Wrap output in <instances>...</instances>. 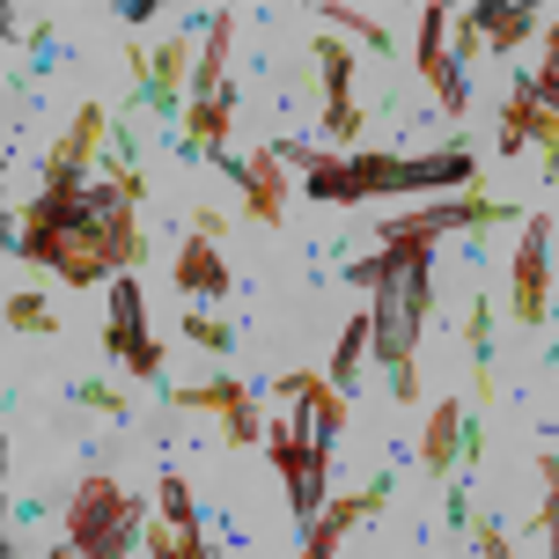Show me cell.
<instances>
[{"instance_id": "1", "label": "cell", "mask_w": 559, "mask_h": 559, "mask_svg": "<svg viewBox=\"0 0 559 559\" xmlns=\"http://www.w3.org/2000/svg\"><path fill=\"white\" fill-rule=\"evenodd\" d=\"M15 251L29 265H52L67 287H88V280H118V265H133L147 251V236H140L133 199L118 192L111 177H96L82 192L29 199V222L15 228Z\"/></svg>"}, {"instance_id": "2", "label": "cell", "mask_w": 559, "mask_h": 559, "mask_svg": "<svg viewBox=\"0 0 559 559\" xmlns=\"http://www.w3.org/2000/svg\"><path fill=\"white\" fill-rule=\"evenodd\" d=\"M346 280L368 287V324H376V354H383V376H391V397L413 405L419 397V324H427V302H435V243L427 236H383V251L346 265Z\"/></svg>"}, {"instance_id": "3", "label": "cell", "mask_w": 559, "mask_h": 559, "mask_svg": "<svg viewBox=\"0 0 559 559\" xmlns=\"http://www.w3.org/2000/svg\"><path fill=\"white\" fill-rule=\"evenodd\" d=\"M478 177V155L472 147H442V155H346L338 163L332 147H309V199L324 206H354L368 192H442V185H472Z\"/></svg>"}, {"instance_id": "4", "label": "cell", "mask_w": 559, "mask_h": 559, "mask_svg": "<svg viewBox=\"0 0 559 559\" xmlns=\"http://www.w3.org/2000/svg\"><path fill=\"white\" fill-rule=\"evenodd\" d=\"M147 501L111 486V478H82L74 501H67V537L82 545V559H133L140 537H147Z\"/></svg>"}, {"instance_id": "5", "label": "cell", "mask_w": 559, "mask_h": 559, "mask_svg": "<svg viewBox=\"0 0 559 559\" xmlns=\"http://www.w3.org/2000/svg\"><path fill=\"white\" fill-rule=\"evenodd\" d=\"M265 456L280 464V478H287V501H295V523H302V537H309V523L324 515V486H332V449L324 442H309V427H302V413L295 419H273L265 427Z\"/></svg>"}, {"instance_id": "6", "label": "cell", "mask_w": 559, "mask_h": 559, "mask_svg": "<svg viewBox=\"0 0 559 559\" xmlns=\"http://www.w3.org/2000/svg\"><path fill=\"white\" fill-rule=\"evenodd\" d=\"M111 118H104V104H82L74 111V126L59 133V147L45 155V169H37V192H82V185H96L88 177V163H104L111 147Z\"/></svg>"}, {"instance_id": "7", "label": "cell", "mask_w": 559, "mask_h": 559, "mask_svg": "<svg viewBox=\"0 0 559 559\" xmlns=\"http://www.w3.org/2000/svg\"><path fill=\"white\" fill-rule=\"evenodd\" d=\"M177 413H214L228 427V442L251 449L265 442V419H258V383H236V376H206V383H177L169 391Z\"/></svg>"}, {"instance_id": "8", "label": "cell", "mask_w": 559, "mask_h": 559, "mask_svg": "<svg viewBox=\"0 0 559 559\" xmlns=\"http://www.w3.org/2000/svg\"><path fill=\"white\" fill-rule=\"evenodd\" d=\"M508 309H515V324H545L552 317V222L537 214L523 222V243H515V280H508Z\"/></svg>"}, {"instance_id": "9", "label": "cell", "mask_w": 559, "mask_h": 559, "mask_svg": "<svg viewBox=\"0 0 559 559\" xmlns=\"http://www.w3.org/2000/svg\"><path fill=\"white\" fill-rule=\"evenodd\" d=\"M104 346H111V361L140 383H155L163 376V346L147 338V317H140V287L126 273L111 280V324H104Z\"/></svg>"}, {"instance_id": "10", "label": "cell", "mask_w": 559, "mask_h": 559, "mask_svg": "<svg viewBox=\"0 0 559 559\" xmlns=\"http://www.w3.org/2000/svg\"><path fill=\"white\" fill-rule=\"evenodd\" d=\"M192 67H199V52H192V37H185V29H177V37H169V45H163L155 59H147V52L133 45L140 104H147L155 118H177V111H185V88H192Z\"/></svg>"}, {"instance_id": "11", "label": "cell", "mask_w": 559, "mask_h": 559, "mask_svg": "<svg viewBox=\"0 0 559 559\" xmlns=\"http://www.w3.org/2000/svg\"><path fill=\"white\" fill-rule=\"evenodd\" d=\"M383 501H391V472L368 478L361 493H332V501H324V515H317V523H309V537H302V559H338V537L354 531V523H368Z\"/></svg>"}, {"instance_id": "12", "label": "cell", "mask_w": 559, "mask_h": 559, "mask_svg": "<svg viewBox=\"0 0 559 559\" xmlns=\"http://www.w3.org/2000/svg\"><path fill=\"white\" fill-rule=\"evenodd\" d=\"M515 206H493L486 192H464L456 206H413V214H391L383 236H427V243H442L449 228H486V222H508Z\"/></svg>"}, {"instance_id": "13", "label": "cell", "mask_w": 559, "mask_h": 559, "mask_svg": "<svg viewBox=\"0 0 559 559\" xmlns=\"http://www.w3.org/2000/svg\"><path fill=\"white\" fill-rule=\"evenodd\" d=\"M317 67H324V133L338 140V147H354L361 140V104H354V59L338 52L332 37H317Z\"/></svg>"}, {"instance_id": "14", "label": "cell", "mask_w": 559, "mask_h": 559, "mask_svg": "<svg viewBox=\"0 0 559 559\" xmlns=\"http://www.w3.org/2000/svg\"><path fill=\"white\" fill-rule=\"evenodd\" d=\"M523 140H537V147H552L545 155V169L559 177V118L537 104V88H531V74L515 82V96H508V111H501V155H515Z\"/></svg>"}, {"instance_id": "15", "label": "cell", "mask_w": 559, "mask_h": 559, "mask_svg": "<svg viewBox=\"0 0 559 559\" xmlns=\"http://www.w3.org/2000/svg\"><path fill=\"white\" fill-rule=\"evenodd\" d=\"M206 163H222L228 177L243 185V199H251V222H265V228L280 222V199H287V177H280V169H287V163H280L273 147H265V155H251V163H236V155L222 147V155H206Z\"/></svg>"}, {"instance_id": "16", "label": "cell", "mask_w": 559, "mask_h": 559, "mask_svg": "<svg viewBox=\"0 0 559 559\" xmlns=\"http://www.w3.org/2000/svg\"><path fill=\"white\" fill-rule=\"evenodd\" d=\"M442 29H449L442 0H435V8H419V74H427V88L442 96V111L456 118V111H464V82H456V59H449Z\"/></svg>"}, {"instance_id": "17", "label": "cell", "mask_w": 559, "mask_h": 559, "mask_svg": "<svg viewBox=\"0 0 559 559\" xmlns=\"http://www.w3.org/2000/svg\"><path fill=\"white\" fill-rule=\"evenodd\" d=\"M419 464L435 478H449L456 464H464V405L456 397H442L435 413H427V435H419Z\"/></svg>"}, {"instance_id": "18", "label": "cell", "mask_w": 559, "mask_h": 559, "mask_svg": "<svg viewBox=\"0 0 559 559\" xmlns=\"http://www.w3.org/2000/svg\"><path fill=\"white\" fill-rule=\"evenodd\" d=\"M177 287L185 295H228V265H222V251H214V236H192L185 251H177Z\"/></svg>"}, {"instance_id": "19", "label": "cell", "mask_w": 559, "mask_h": 559, "mask_svg": "<svg viewBox=\"0 0 559 559\" xmlns=\"http://www.w3.org/2000/svg\"><path fill=\"white\" fill-rule=\"evenodd\" d=\"M472 23H478L486 45H501V52H508V45H523V37L537 29V8H523V0H508V8H501V0H486V8H472Z\"/></svg>"}, {"instance_id": "20", "label": "cell", "mask_w": 559, "mask_h": 559, "mask_svg": "<svg viewBox=\"0 0 559 559\" xmlns=\"http://www.w3.org/2000/svg\"><path fill=\"white\" fill-rule=\"evenodd\" d=\"M147 559H214V545H206V523L199 531H177V523H147Z\"/></svg>"}, {"instance_id": "21", "label": "cell", "mask_w": 559, "mask_h": 559, "mask_svg": "<svg viewBox=\"0 0 559 559\" xmlns=\"http://www.w3.org/2000/svg\"><path fill=\"white\" fill-rule=\"evenodd\" d=\"M472 368H478V405L493 397V302L472 295Z\"/></svg>"}, {"instance_id": "22", "label": "cell", "mask_w": 559, "mask_h": 559, "mask_svg": "<svg viewBox=\"0 0 559 559\" xmlns=\"http://www.w3.org/2000/svg\"><path fill=\"white\" fill-rule=\"evenodd\" d=\"M368 346H376V324H368V317H354V324L338 332V354H332V383H338V391L354 383V368L368 361Z\"/></svg>"}, {"instance_id": "23", "label": "cell", "mask_w": 559, "mask_h": 559, "mask_svg": "<svg viewBox=\"0 0 559 559\" xmlns=\"http://www.w3.org/2000/svg\"><path fill=\"white\" fill-rule=\"evenodd\" d=\"M155 493H163V523H177V531H199V501L185 493V478H177V472L155 478Z\"/></svg>"}, {"instance_id": "24", "label": "cell", "mask_w": 559, "mask_h": 559, "mask_svg": "<svg viewBox=\"0 0 559 559\" xmlns=\"http://www.w3.org/2000/svg\"><path fill=\"white\" fill-rule=\"evenodd\" d=\"M324 23H346V29H361V45H368V52H391V29L376 23V15H354V8H324Z\"/></svg>"}, {"instance_id": "25", "label": "cell", "mask_w": 559, "mask_h": 559, "mask_svg": "<svg viewBox=\"0 0 559 559\" xmlns=\"http://www.w3.org/2000/svg\"><path fill=\"white\" fill-rule=\"evenodd\" d=\"M537 472H545V493H552V501H545V537H552V559H559V449L537 456Z\"/></svg>"}, {"instance_id": "26", "label": "cell", "mask_w": 559, "mask_h": 559, "mask_svg": "<svg viewBox=\"0 0 559 559\" xmlns=\"http://www.w3.org/2000/svg\"><path fill=\"white\" fill-rule=\"evenodd\" d=\"M8 324L15 332H52V309L37 302V295H8Z\"/></svg>"}, {"instance_id": "27", "label": "cell", "mask_w": 559, "mask_h": 559, "mask_svg": "<svg viewBox=\"0 0 559 559\" xmlns=\"http://www.w3.org/2000/svg\"><path fill=\"white\" fill-rule=\"evenodd\" d=\"M185 338H199V346H214V354H228V346H236V332H228V324H214V317H185Z\"/></svg>"}, {"instance_id": "28", "label": "cell", "mask_w": 559, "mask_h": 559, "mask_svg": "<svg viewBox=\"0 0 559 559\" xmlns=\"http://www.w3.org/2000/svg\"><path fill=\"white\" fill-rule=\"evenodd\" d=\"M472 537H478V559H515V545H508V531H501V523L472 515Z\"/></svg>"}, {"instance_id": "29", "label": "cell", "mask_w": 559, "mask_h": 559, "mask_svg": "<svg viewBox=\"0 0 559 559\" xmlns=\"http://www.w3.org/2000/svg\"><path fill=\"white\" fill-rule=\"evenodd\" d=\"M74 397H88L96 413H111V419H133V405H126V397H118L111 383H82V391H74Z\"/></svg>"}, {"instance_id": "30", "label": "cell", "mask_w": 559, "mask_h": 559, "mask_svg": "<svg viewBox=\"0 0 559 559\" xmlns=\"http://www.w3.org/2000/svg\"><path fill=\"white\" fill-rule=\"evenodd\" d=\"M531 88H537V104L559 118V67H545V74H531Z\"/></svg>"}, {"instance_id": "31", "label": "cell", "mask_w": 559, "mask_h": 559, "mask_svg": "<svg viewBox=\"0 0 559 559\" xmlns=\"http://www.w3.org/2000/svg\"><path fill=\"white\" fill-rule=\"evenodd\" d=\"M45 559H82V545H74V537H67V545H52V552Z\"/></svg>"}, {"instance_id": "32", "label": "cell", "mask_w": 559, "mask_h": 559, "mask_svg": "<svg viewBox=\"0 0 559 559\" xmlns=\"http://www.w3.org/2000/svg\"><path fill=\"white\" fill-rule=\"evenodd\" d=\"M8 559H23V552H15V545H8Z\"/></svg>"}]
</instances>
